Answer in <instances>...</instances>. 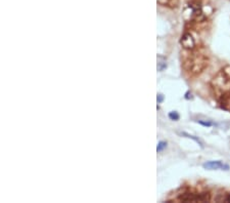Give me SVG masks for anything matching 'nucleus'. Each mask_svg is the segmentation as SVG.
<instances>
[{
    "label": "nucleus",
    "mask_w": 230,
    "mask_h": 203,
    "mask_svg": "<svg viewBox=\"0 0 230 203\" xmlns=\"http://www.w3.org/2000/svg\"><path fill=\"white\" fill-rule=\"evenodd\" d=\"M210 59L207 50L203 47H195L191 50H186L182 59L181 66L184 72L190 77H195L208 68Z\"/></svg>",
    "instance_id": "obj_1"
},
{
    "label": "nucleus",
    "mask_w": 230,
    "mask_h": 203,
    "mask_svg": "<svg viewBox=\"0 0 230 203\" xmlns=\"http://www.w3.org/2000/svg\"><path fill=\"white\" fill-rule=\"evenodd\" d=\"M211 88L217 98L230 91V66H225L216 74L211 81Z\"/></svg>",
    "instance_id": "obj_2"
},
{
    "label": "nucleus",
    "mask_w": 230,
    "mask_h": 203,
    "mask_svg": "<svg viewBox=\"0 0 230 203\" xmlns=\"http://www.w3.org/2000/svg\"><path fill=\"white\" fill-rule=\"evenodd\" d=\"M198 123H201V125H203V126H212L213 125V123L212 122H208V121H198Z\"/></svg>",
    "instance_id": "obj_10"
},
{
    "label": "nucleus",
    "mask_w": 230,
    "mask_h": 203,
    "mask_svg": "<svg viewBox=\"0 0 230 203\" xmlns=\"http://www.w3.org/2000/svg\"><path fill=\"white\" fill-rule=\"evenodd\" d=\"M169 117L172 120H178L179 119V114L177 112H171L169 114Z\"/></svg>",
    "instance_id": "obj_9"
},
{
    "label": "nucleus",
    "mask_w": 230,
    "mask_h": 203,
    "mask_svg": "<svg viewBox=\"0 0 230 203\" xmlns=\"http://www.w3.org/2000/svg\"><path fill=\"white\" fill-rule=\"evenodd\" d=\"M180 43H181L182 47H183L185 50H191L196 47L195 44V40H194L193 36L190 34V33L186 32L182 35L181 39H180Z\"/></svg>",
    "instance_id": "obj_4"
},
{
    "label": "nucleus",
    "mask_w": 230,
    "mask_h": 203,
    "mask_svg": "<svg viewBox=\"0 0 230 203\" xmlns=\"http://www.w3.org/2000/svg\"><path fill=\"white\" fill-rule=\"evenodd\" d=\"M162 100H163V96H162V94H159V103L162 102Z\"/></svg>",
    "instance_id": "obj_12"
},
{
    "label": "nucleus",
    "mask_w": 230,
    "mask_h": 203,
    "mask_svg": "<svg viewBox=\"0 0 230 203\" xmlns=\"http://www.w3.org/2000/svg\"><path fill=\"white\" fill-rule=\"evenodd\" d=\"M225 201L226 202H230V194H228L227 195V197L225 198Z\"/></svg>",
    "instance_id": "obj_11"
},
{
    "label": "nucleus",
    "mask_w": 230,
    "mask_h": 203,
    "mask_svg": "<svg viewBox=\"0 0 230 203\" xmlns=\"http://www.w3.org/2000/svg\"><path fill=\"white\" fill-rule=\"evenodd\" d=\"M183 135H186V137H189V139H193V141H195L196 143H197V144H199L201 146V147H203V143L201 142V141H199V139H197V137H193V135H188V133H185V132H183Z\"/></svg>",
    "instance_id": "obj_7"
},
{
    "label": "nucleus",
    "mask_w": 230,
    "mask_h": 203,
    "mask_svg": "<svg viewBox=\"0 0 230 203\" xmlns=\"http://www.w3.org/2000/svg\"><path fill=\"white\" fill-rule=\"evenodd\" d=\"M203 168L209 169V170H214V169H224V170H228L229 169V165L227 164L222 163L221 161H209L203 163Z\"/></svg>",
    "instance_id": "obj_5"
},
{
    "label": "nucleus",
    "mask_w": 230,
    "mask_h": 203,
    "mask_svg": "<svg viewBox=\"0 0 230 203\" xmlns=\"http://www.w3.org/2000/svg\"><path fill=\"white\" fill-rule=\"evenodd\" d=\"M166 147H167V143H165V142H160V143H159V145H158V148H157L158 152L163 151V150H164Z\"/></svg>",
    "instance_id": "obj_8"
},
{
    "label": "nucleus",
    "mask_w": 230,
    "mask_h": 203,
    "mask_svg": "<svg viewBox=\"0 0 230 203\" xmlns=\"http://www.w3.org/2000/svg\"><path fill=\"white\" fill-rule=\"evenodd\" d=\"M179 201L184 202H207L211 200V194L208 192L203 193H185L178 197Z\"/></svg>",
    "instance_id": "obj_3"
},
{
    "label": "nucleus",
    "mask_w": 230,
    "mask_h": 203,
    "mask_svg": "<svg viewBox=\"0 0 230 203\" xmlns=\"http://www.w3.org/2000/svg\"><path fill=\"white\" fill-rule=\"evenodd\" d=\"M158 3L163 6H167V7H177L179 3V0H158Z\"/></svg>",
    "instance_id": "obj_6"
}]
</instances>
